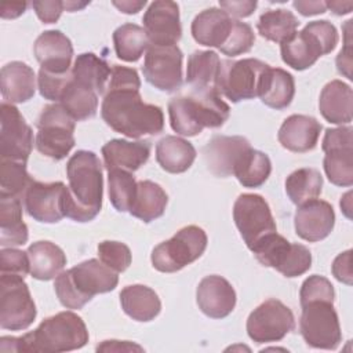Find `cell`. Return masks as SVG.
<instances>
[{"label":"cell","mask_w":353,"mask_h":353,"mask_svg":"<svg viewBox=\"0 0 353 353\" xmlns=\"http://www.w3.org/2000/svg\"><path fill=\"white\" fill-rule=\"evenodd\" d=\"M101 114L116 132L128 138L157 135L164 128V114L160 106L145 103L139 88H106Z\"/></svg>","instance_id":"6da1fadb"},{"label":"cell","mask_w":353,"mask_h":353,"mask_svg":"<svg viewBox=\"0 0 353 353\" xmlns=\"http://www.w3.org/2000/svg\"><path fill=\"white\" fill-rule=\"evenodd\" d=\"M68 189L65 216L76 222L92 221L101 211L103 197L102 164L90 150L76 152L66 164Z\"/></svg>","instance_id":"7a4b0ae2"},{"label":"cell","mask_w":353,"mask_h":353,"mask_svg":"<svg viewBox=\"0 0 353 353\" xmlns=\"http://www.w3.org/2000/svg\"><path fill=\"white\" fill-rule=\"evenodd\" d=\"M85 323L73 312H59L43 320L39 327L22 336H3V352H69L88 342Z\"/></svg>","instance_id":"3957f363"},{"label":"cell","mask_w":353,"mask_h":353,"mask_svg":"<svg viewBox=\"0 0 353 353\" xmlns=\"http://www.w3.org/2000/svg\"><path fill=\"white\" fill-rule=\"evenodd\" d=\"M229 113V105L214 85L192 90L189 95L175 97L168 102L171 128L183 137H194L205 127H221Z\"/></svg>","instance_id":"277c9868"},{"label":"cell","mask_w":353,"mask_h":353,"mask_svg":"<svg viewBox=\"0 0 353 353\" xmlns=\"http://www.w3.org/2000/svg\"><path fill=\"white\" fill-rule=\"evenodd\" d=\"M119 283L117 272L101 259L84 261L55 277L54 288L59 302L68 309H81L94 295L113 291Z\"/></svg>","instance_id":"5b68a950"},{"label":"cell","mask_w":353,"mask_h":353,"mask_svg":"<svg viewBox=\"0 0 353 353\" xmlns=\"http://www.w3.org/2000/svg\"><path fill=\"white\" fill-rule=\"evenodd\" d=\"M338 44L335 26L325 21H312L301 32H295L280 44L281 59L295 70H305L330 54Z\"/></svg>","instance_id":"8992f818"},{"label":"cell","mask_w":353,"mask_h":353,"mask_svg":"<svg viewBox=\"0 0 353 353\" xmlns=\"http://www.w3.org/2000/svg\"><path fill=\"white\" fill-rule=\"evenodd\" d=\"M36 148L52 160L65 159L74 146L76 120L58 102L46 105L36 120Z\"/></svg>","instance_id":"52a82bcc"},{"label":"cell","mask_w":353,"mask_h":353,"mask_svg":"<svg viewBox=\"0 0 353 353\" xmlns=\"http://www.w3.org/2000/svg\"><path fill=\"white\" fill-rule=\"evenodd\" d=\"M269 68L268 63L255 58L221 61L214 87L234 103L243 99H252L258 97Z\"/></svg>","instance_id":"ba28073f"},{"label":"cell","mask_w":353,"mask_h":353,"mask_svg":"<svg viewBox=\"0 0 353 353\" xmlns=\"http://www.w3.org/2000/svg\"><path fill=\"white\" fill-rule=\"evenodd\" d=\"M205 248V232L196 225H189L153 248L152 265L159 272L174 273L199 259Z\"/></svg>","instance_id":"9c48e42d"},{"label":"cell","mask_w":353,"mask_h":353,"mask_svg":"<svg viewBox=\"0 0 353 353\" xmlns=\"http://www.w3.org/2000/svg\"><path fill=\"white\" fill-rule=\"evenodd\" d=\"M251 251L263 266L273 268L285 277H298L312 266L309 248L288 241L277 232L265 236Z\"/></svg>","instance_id":"30bf717a"},{"label":"cell","mask_w":353,"mask_h":353,"mask_svg":"<svg viewBox=\"0 0 353 353\" xmlns=\"http://www.w3.org/2000/svg\"><path fill=\"white\" fill-rule=\"evenodd\" d=\"M299 331L303 341L316 349L334 350L342 341L334 302L312 301L302 305Z\"/></svg>","instance_id":"8fae6325"},{"label":"cell","mask_w":353,"mask_h":353,"mask_svg":"<svg viewBox=\"0 0 353 353\" xmlns=\"http://www.w3.org/2000/svg\"><path fill=\"white\" fill-rule=\"evenodd\" d=\"M36 314V305L23 277L0 274V327L10 331L26 330Z\"/></svg>","instance_id":"7c38bea8"},{"label":"cell","mask_w":353,"mask_h":353,"mask_svg":"<svg viewBox=\"0 0 353 353\" xmlns=\"http://www.w3.org/2000/svg\"><path fill=\"white\" fill-rule=\"evenodd\" d=\"M233 219L250 251L265 236L277 232L270 207L259 194H240L233 205Z\"/></svg>","instance_id":"4fadbf2b"},{"label":"cell","mask_w":353,"mask_h":353,"mask_svg":"<svg viewBox=\"0 0 353 353\" xmlns=\"http://www.w3.org/2000/svg\"><path fill=\"white\" fill-rule=\"evenodd\" d=\"M353 128H327L321 149L325 153L323 165L327 178L336 186L353 183Z\"/></svg>","instance_id":"5bb4252c"},{"label":"cell","mask_w":353,"mask_h":353,"mask_svg":"<svg viewBox=\"0 0 353 353\" xmlns=\"http://www.w3.org/2000/svg\"><path fill=\"white\" fill-rule=\"evenodd\" d=\"M294 327L295 319L291 309L274 298L261 303L247 319V334L256 343L281 341Z\"/></svg>","instance_id":"9a60e30c"},{"label":"cell","mask_w":353,"mask_h":353,"mask_svg":"<svg viewBox=\"0 0 353 353\" xmlns=\"http://www.w3.org/2000/svg\"><path fill=\"white\" fill-rule=\"evenodd\" d=\"M182 51L178 46L149 44L142 66L143 76L154 88L174 92L182 85Z\"/></svg>","instance_id":"2e32d148"},{"label":"cell","mask_w":353,"mask_h":353,"mask_svg":"<svg viewBox=\"0 0 353 353\" xmlns=\"http://www.w3.org/2000/svg\"><path fill=\"white\" fill-rule=\"evenodd\" d=\"M0 160L26 163L33 148V131L12 103L0 105Z\"/></svg>","instance_id":"e0dca14e"},{"label":"cell","mask_w":353,"mask_h":353,"mask_svg":"<svg viewBox=\"0 0 353 353\" xmlns=\"http://www.w3.org/2000/svg\"><path fill=\"white\" fill-rule=\"evenodd\" d=\"M66 189L68 186L59 181L51 183L33 181L23 197L26 212L37 222H59L65 216Z\"/></svg>","instance_id":"ac0fdd59"},{"label":"cell","mask_w":353,"mask_h":353,"mask_svg":"<svg viewBox=\"0 0 353 353\" xmlns=\"http://www.w3.org/2000/svg\"><path fill=\"white\" fill-rule=\"evenodd\" d=\"M143 29L149 44L176 46L182 36L179 7L175 1L156 0L143 14Z\"/></svg>","instance_id":"d6986e66"},{"label":"cell","mask_w":353,"mask_h":353,"mask_svg":"<svg viewBox=\"0 0 353 353\" xmlns=\"http://www.w3.org/2000/svg\"><path fill=\"white\" fill-rule=\"evenodd\" d=\"M296 234L306 241H320L334 229L335 212L328 201L313 199L298 205L294 216Z\"/></svg>","instance_id":"ffe728a7"},{"label":"cell","mask_w":353,"mask_h":353,"mask_svg":"<svg viewBox=\"0 0 353 353\" xmlns=\"http://www.w3.org/2000/svg\"><path fill=\"white\" fill-rule=\"evenodd\" d=\"M33 52L40 63V69L55 74L70 72L73 46L61 30L43 32L34 41Z\"/></svg>","instance_id":"44dd1931"},{"label":"cell","mask_w":353,"mask_h":353,"mask_svg":"<svg viewBox=\"0 0 353 353\" xmlns=\"http://www.w3.org/2000/svg\"><path fill=\"white\" fill-rule=\"evenodd\" d=\"M199 309L211 319L229 316L236 306V291L232 284L218 274L204 277L196 291Z\"/></svg>","instance_id":"7402d4cb"},{"label":"cell","mask_w":353,"mask_h":353,"mask_svg":"<svg viewBox=\"0 0 353 353\" xmlns=\"http://www.w3.org/2000/svg\"><path fill=\"white\" fill-rule=\"evenodd\" d=\"M251 148L247 138L240 135H214L203 149L208 170L221 178L233 175V168L240 156Z\"/></svg>","instance_id":"603a6c76"},{"label":"cell","mask_w":353,"mask_h":353,"mask_svg":"<svg viewBox=\"0 0 353 353\" xmlns=\"http://www.w3.org/2000/svg\"><path fill=\"white\" fill-rule=\"evenodd\" d=\"M321 128V124L312 116L291 114L283 121L277 138L287 150L305 153L316 148Z\"/></svg>","instance_id":"cb8c5ba5"},{"label":"cell","mask_w":353,"mask_h":353,"mask_svg":"<svg viewBox=\"0 0 353 353\" xmlns=\"http://www.w3.org/2000/svg\"><path fill=\"white\" fill-rule=\"evenodd\" d=\"M234 19L222 8L211 7L197 14L192 22L193 39L205 47L221 48L228 40Z\"/></svg>","instance_id":"d4e9b609"},{"label":"cell","mask_w":353,"mask_h":353,"mask_svg":"<svg viewBox=\"0 0 353 353\" xmlns=\"http://www.w3.org/2000/svg\"><path fill=\"white\" fill-rule=\"evenodd\" d=\"M0 88L4 102L22 103L29 101L36 91L33 69L21 61H12L1 68Z\"/></svg>","instance_id":"484cf974"},{"label":"cell","mask_w":353,"mask_h":353,"mask_svg":"<svg viewBox=\"0 0 353 353\" xmlns=\"http://www.w3.org/2000/svg\"><path fill=\"white\" fill-rule=\"evenodd\" d=\"M102 156L106 170L137 171L150 156V145L145 141L112 139L102 146Z\"/></svg>","instance_id":"4316f807"},{"label":"cell","mask_w":353,"mask_h":353,"mask_svg":"<svg viewBox=\"0 0 353 353\" xmlns=\"http://www.w3.org/2000/svg\"><path fill=\"white\" fill-rule=\"evenodd\" d=\"M321 116L332 124H349L352 121L353 92L342 80H331L324 85L319 99Z\"/></svg>","instance_id":"83f0119b"},{"label":"cell","mask_w":353,"mask_h":353,"mask_svg":"<svg viewBox=\"0 0 353 353\" xmlns=\"http://www.w3.org/2000/svg\"><path fill=\"white\" fill-rule=\"evenodd\" d=\"M32 277L37 280H51L62 273L66 265V255L57 244L41 240L28 248Z\"/></svg>","instance_id":"f1b7e54d"},{"label":"cell","mask_w":353,"mask_h":353,"mask_svg":"<svg viewBox=\"0 0 353 353\" xmlns=\"http://www.w3.org/2000/svg\"><path fill=\"white\" fill-rule=\"evenodd\" d=\"M121 309L127 316L137 321H150L161 310L159 295L148 285H127L120 292Z\"/></svg>","instance_id":"f546056e"},{"label":"cell","mask_w":353,"mask_h":353,"mask_svg":"<svg viewBox=\"0 0 353 353\" xmlns=\"http://www.w3.org/2000/svg\"><path fill=\"white\" fill-rule=\"evenodd\" d=\"M196 159L194 146L179 137L167 135L156 145V160L159 165L171 174H181L190 168Z\"/></svg>","instance_id":"4dcf8cb0"},{"label":"cell","mask_w":353,"mask_h":353,"mask_svg":"<svg viewBox=\"0 0 353 353\" xmlns=\"http://www.w3.org/2000/svg\"><path fill=\"white\" fill-rule=\"evenodd\" d=\"M28 236V226L22 221V200L0 194V245H23Z\"/></svg>","instance_id":"1f68e13d"},{"label":"cell","mask_w":353,"mask_h":353,"mask_svg":"<svg viewBox=\"0 0 353 353\" xmlns=\"http://www.w3.org/2000/svg\"><path fill=\"white\" fill-rule=\"evenodd\" d=\"M294 95L295 81L292 74L281 68H269L258 94L261 101L272 109L281 110L292 102Z\"/></svg>","instance_id":"d6a6232c"},{"label":"cell","mask_w":353,"mask_h":353,"mask_svg":"<svg viewBox=\"0 0 353 353\" xmlns=\"http://www.w3.org/2000/svg\"><path fill=\"white\" fill-rule=\"evenodd\" d=\"M167 203L168 196L159 183L153 181H139L128 212L145 223H149L164 214Z\"/></svg>","instance_id":"836d02e7"},{"label":"cell","mask_w":353,"mask_h":353,"mask_svg":"<svg viewBox=\"0 0 353 353\" xmlns=\"http://www.w3.org/2000/svg\"><path fill=\"white\" fill-rule=\"evenodd\" d=\"M112 69L106 61L94 52H83L77 55L72 68V77L80 84L94 90L98 95L106 92Z\"/></svg>","instance_id":"e575fe53"},{"label":"cell","mask_w":353,"mask_h":353,"mask_svg":"<svg viewBox=\"0 0 353 353\" xmlns=\"http://www.w3.org/2000/svg\"><path fill=\"white\" fill-rule=\"evenodd\" d=\"M58 103H61L76 121H81L95 116L98 110V94L72 77Z\"/></svg>","instance_id":"d590c367"},{"label":"cell","mask_w":353,"mask_h":353,"mask_svg":"<svg viewBox=\"0 0 353 353\" xmlns=\"http://www.w3.org/2000/svg\"><path fill=\"white\" fill-rule=\"evenodd\" d=\"M272 172V163L268 154L248 148L237 160L233 175L244 188H259Z\"/></svg>","instance_id":"8d00e7d4"},{"label":"cell","mask_w":353,"mask_h":353,"mask_svg":"<svg viewBox=\"0 0 353 353\" xmlns=\"http://www.w3.org/2000/svg\"><path fill=\"white\" fill-rule=\"evenodd\" d=\"M221 59L215 51L197 50L188 58L186 83L193 90L212 87L218 76Z\"/></svg>","instance_id":"74e56055"},{"label":"cell","mask_w":353,"mask_h":353,"mask_svg":"<svg viewBox=\"0 0 353 353\" xmlns=\"http://www.w3.org/2000/svg\"><path fill=\"white\" fill-rule=\"evenodd\" d=\"M298 26V18L284 8L265 11L256 23L258 33L262 37L280 44L288 40L296 32Z\"/></svg>","instance_id":"f35d334b"},{"label":"cell","mask_w":353,"mask_h":353,"mask_svg":"<svg viewBox=\"0 0 353 353\" xmlns=\"http://www.w3.org/2000/svg\"><path fill=\"white\" fill-rule=\"evenodd\" d=\"M113 43L117 58L125 62L138 61L149 47L145 29L135 23H124L113 32Z\"/></svg>","instance_id":"ab89813d"},{"label":"cell","mask_w":353,"mask_h":353,"mask_svg":"<svg viewBox=\"0 0 353 353\" xmlns=\"http://www.w3.org/2000/svg\"><path fill=\"white\" fill-rule=\"evenodd\" d=\"M321 188L323 176L316 168H299L291 172L285 179V193L296 205L317 199L321 193Z\"/></svg>","instance_id":"60d3db41"},{"label":"cell","mask_w":353,"mask_h":353,"mask_svg":"<svg viewBox=\"0 0 353 353\" xmlns=\"http://www.w3.org/2000/svg\"><path fill=\"white\" fill-rule=\"evenodd\" d=\"M34 179L28 174L26 163L0 160V194L23 199Z\"/></svg>","instance_id":"b9f144b4"},{"label":"cell","mask_w":353,"mask_h":353,"mask_svg":"<svg viewBox=\"0 0 353 353\" xmlns=\"http://www.w3.org/2000/svg\"><path fill=\"white\" fill-rule=\"evenodd\" d=\"M108 183H109V199L112 205L119 212L130 211L135 197L137 185H138L132 172L125 170H119V168L109 170Z\"/></svg>","instance_id":"7bdbcfd3"},{"label":"cell","mask_w":353,"mask_h":353,"mask_svg":"<svg viewBox=\"0 0 353 353\" xmlns=\"http://www.w3.org/2000/svg\"><path fill=\"white\" fill-rule=\"evenodd\" d=\"M255 43V34L252 28L241 21L234 19L232 32L225 41V44L219 48V51L228 57H236L244 52H248Z\"/></svg>","instance_id":"ee69618b"},{"label":"cell","mask_w":353,"mask_h":353,"mask_svg":"<svg viewBox=\"0 0 353 353\" xmlns=\"http://www.w3.org/2000/svg\"><path fill=\"white\" fill-rule=\"evenodd\" d=\"M98 255L106 266L117 273L124 272L131 265L132 259L128 245L112 240H105L98 244Z\"/></svg>","instance_id":"f6af8a7d"},{"label":"cell","mask_w":353,"mask_h":353,"mask_svg":"<svg viewBox=\"0 0 353 353\" xmlns=\"http://www.w3.org/2000/svg\"><path fill=\"white\" fill-rule=\"evenodd\" d=\"M335 292L331 281L323 276L313 274L309 276L301 287L299 291V301L301 306L312 302V301H330L334 302Z\"/></svg>","instance_id":"bcb514c9"},{"label":"cell","mask_w":353,"mask_h":353,"mask_svg":"<svg viewBox=\"0 0 353 353\" xmlns=\"http://www.w3.org/2000/svg\"><path fill=\"white\" fill-rule=\"evenodd\" d=\"M28 273H30L28 252L12 247H3L0 251V274L25 277Z\"/></svg>","instance_id":"7dc6e473"},{"label":"cell","mask_w":353,"mask_h":353,"mask_svg":"<svg viewBox=\"0 0 353 353\" xmlns=\"http://www.w3.org/2000/svg\"><path fill=\"white\" fill-rule=\"evenodd\" d=\"M70 79H72V70L65 74H55V73H50L40 69L39 77H37L40 95L48 101L59 102V98Z\"/></svg>","instance_id":"c3c4849f"},{"label":"cell","mask_w":353,"mask_h":353,"mask_svg":"<svg viewBox=\"0 0 353 353\" xmlns=\"http://www.w3.org/2000/svg\"><path fill=\"white\" fill-rule=\"evenodd\" d=\"M32 7L37 15V18L43 23H54L59 19L62 11L65 10L63 1L50 0V1H33Z\"/></svg>","instance_id":"681fc988"},{"label":"cell","mask_w":353,"mask_h":353,"mask_svg":"<svg viewBox=\"0 0 353 353\" xmlns=\"http://www.w3.org/2000/svg\"><path fill=\"white\" fill-rule=\"evenodd\" d=\"M332 274L335 279L341 283H345L347 285L352 284V251L347 250L342 254H339L334 262H332Z\"/></svg>","instance_id":"f907efd6"},{"label":"cell","mask_w":353,"mask_h":353,"mask_svg":"<svg viewBox=\"0 0 353 353\" xmlns=\"http://www.w3.org/2000/svg\"><path fill=\"white\" fill-rule=\"evenodd\" d=\"M350 23H352V19L347 21V30L345 33V47L339 51L338 57H336V68H338V72L341 74H343L345 77H347L349 80H352V73H350V69H352V50H350Z\"/></svg>","instance_id":"816d5d0a"},{"label":"cell","mask_w":353,"mask_h":353,"mask_svg":"<svg viewBox=\"0 0 353 353\" xmlns=\"http://www.w3.org/2000/svg\"><path fill=\"white\" fill-rule=\"evenodd\" d=\"M221 8L234 18H245L250 17L256 8V1L252 0H230V1H219Z\"/></svg>","instance_id":"f5cc1de1"},{"label":"cell","mask_w":353,"mask_h":353,"mask_svg":"<svg viewBox=\"0 0 353 353\" xmlns=\"http://www.w3.org/2000/svg\"><path fill=\"white\" fill-rule=\"evenodd\" d=\"M292 6L303 17H312V15L323 14V12L327 11V7H325L324 1H302V0H296V1L292 3Z\"/></svg>","instance_id":"db71d44e"},{"label":"cell","mask_w":353,"mask_h":353,"mask_svg":"<svg viewBox=\"0 0 353 353\" xmlns=\"http://www.w3.org/2000/svg\"><path fill=\"white\" fill-rule=\"evenodd\" d=\"M97 350L99 352H109V350H113V352H128V350H138V352H142L143 349L135 343H131L128 341H103L101 345L97 346Z\"/></svg>","instance_id":"11a10c76"},{"label":"cell","mask_w":353,"mask_h":353,"mask_svg":"<svg viewBox=\"0 0 353 353\" xmlns=\"http://www.w3.org/2000/svg\"><path fill=\"white\" fill-rule=\"evenodd\" d=\"M28 7L26 1H15V3H3L1 4V18L12 19L25 12Z\"/></svg>","instance_id":"9f6ffc18"},{"label":"cell","mask_w":353,"mask_h":353,"mask_svg":"<svg viewBox=\"0 0 353 353\" xmlns=\"http://www.w3.org/2000/svg\"><path fill=\"white\" fill-rule=\"evenodd\" d=\"M146 1H131V0H123V1H113V6L117 7L124 14H137Z\"/></svg>","instance_id":"6f0895ef"},{"label":"cell","mask_w":353,"mask_h":353,"mask_svg":"<svg viewBox=\"0 0 353 353\" xmlns=\"http://www.w3.org/2000/svg\"><path fill=\"white\" fill-rule=\"evenodd\" d=\"M325 7L330 8L335 15H345L352 11L353 3L352 1H328L325 3Z\"/></svg>","instance_id":"680465c9"},{"label":"cell","mask_w":353,"mask_h":353,"mask_svg":"<svg viewBox=\"0 0 353 353\" xmlns=\"http://www.w3.org/2000/svg\"><path fill=\"white\" fill-rule=\"evenodd\" d=\"M87 4H88V1H63L65 10H66V11H70V12L84 8Z\"/></svg>","instance_id":"91938a15"},{"label":"cell","mask_w":353,"mask_h":353,"mask_svg":"<svg viewBox=\"0 0 353 353\" xmlns=\"http://www.w3.org/2000/svg\"><path fill=\"white\" fill-rule=\"evenodd\" d=\"M350 196H352V193L347 192V193L343 196V199L341 200V208L345 211V214H346L347 218H350V214H349V211H350Z\"/></svg>","instance_id":"94428289"}]
</instances>
